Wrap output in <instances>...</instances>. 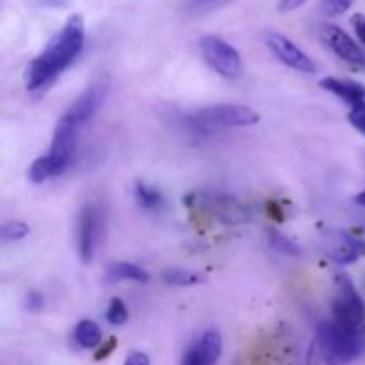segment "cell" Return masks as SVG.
Instances as JSON below:
<instances>
[{
	"label": "cell",
	"instance_id": "6da1fadb",
	"mask_svg": "<svg viewBox=\"0 0 365 365\" xmlns=\"http://www.w3.org/2000/svg\"><path fill=\"white\" fill-rule=\"evenodd\" d=\"M84 21L81 14H73L50 39L45 50L29 63L25 70V86L29 91H39L52 84L77 59L84 46Z\"/></svg>",
	"mask_w": 365,
	"mask_h": 365
},
{
	"label": "cell",
	"instance_id": "7a4b0ae2",
	"mask_svg": "<svg viewBox=\"0 0 365 365\" xmlns=\"http://www.w3.org/2000/svg\"><path fill=\"white\" fill-rule=\"evenodd\" d=\"M365 349V328L334 319L317 324L309 348V365H348Z\"/></svg>",
	"mask_w": 365,
	"mask_h": 365
},
{
	"label": "cell",
	"instance_id": "3957f363",
	"mask_svg": "<svg viewBox=\"0 0 365 365\" xmlns=\"http://www.w3.org/2000/svg\"><path fill=\"white\" fill-rule=\"evenodd\" d=\"M81 128L82 127L77 121L64 114L53 128L50 150L45 155L38 157L29 168V180L34 182V184H43V182L63 173L70 166L71 157L77 150Z\"/></svg>",
	"mask_w": 365,
	"mask_h": 365
},
{
	"label": "cell",
	"instance_id": "277c9868",
	"mask_svg": "<svg viewBox=\"0 0 365 365\" xmlns=\"http://www.w3.org/2000/svg\"><path fill=\"white\" fill-rule=\"evenodd\" d=\"M189 128L198 132H214L223 128L250 127L260 121L259 113L248 106L241 103H214L195 110L185 118Z\"/></svg>",
	"mask_w": 365,
	"mask_h": 365
},
{
	"label": "cell",
	"instance_id": "5b68a950",
	"mask_svg": "<svg viewBox=\"0 0 365 365\" xmlns=\"http://www.w3.org/2000/svg\"><path fill=\"white\" fill-rule=\"evenodd\" d=\"M331 319L348 327L365 328V303L348 274L341 273L335 280L331 302Z\"/></svg>",
	"mask_w": 365,
	"mask_h": 365
},
{
	"label": "cell",
	"instance_id": "8992f818",
	"mask_svg": "<svg viewBox=\"0 0 365 365\" xmlns=\"http://www.w3.org/2000/svg\"><path fill=\"white\" fill-rule=\"evenodd\" d=\"M202 46V53L209 66L212 68L216 73L223 75L227 78H239L245 71L242 66L241 53L237 52L235 46L225 41L220 36H205L200 41Z\"/></svg>",
	"mask_w": 365,
	"mask_h": 365
},
{
	"label": "cell",
	"instance_id": "52a82bcc",
	"mask_svg": "<svg viewBox=\"0 0 365 365\" xmlns=\"http://www.w3.org/2000/svg\"><path fill=\"white\" fill-rule=\"evenodd\" d=\"M102 212L96 205L88 203L82 207L77 220V248L81 260L89 264L95 257L96 246H98L100 232H102Z\"/></svg>",
	"mask_w": 365,
	"mask_h": 365
},
{
	"label": "cell",
	"instance_id": "ba28073f",
	"mask_svg": "<svg viewBox=\"0 0 365 365\" xmlns=\"http://www.w3.org/2000/svg\"><path fill=\"white\" fill-rule=\"evenodd\" d=\"M266 45L274 53V57L280 63H284L285 66L292 68L299 73H316L317 71L316 63L310 59L309 53L303 52L287 36L280 34V32H267Z\"/></svg>",
	"mask_w": 365,
	"mask_h": 365
},
{
	"label": "cell",
	"instance_id": "9c48e42d",
	"mask_svg": "<svg viewBox=\"0 0 365 365\" xmlns=\"http://www.w3.org/2000/svg\"><path fill=\"white\" fill-rule=\"evenodd\" d=\"M107 93H109V77H98L78 95V98L71 103V107L66 110V114L71 120L77 121L81 127H84V125L98 113L103 100H106Z\"/></svg>",
	"mask_w": 365,
	"mask_h": 365
},
{
	"label": "cell",
	"instance_id": "30bf717a",
	"mask_svg": "<svg viewBox=\"0 0 365 365\" xmlns=\"http://www.w3.org/2000/svg\"><path fill=\"white\" fill-rule=\"evenodd\" d=\"M324 255L339 266H348L365 255V242L344 230H331L323 241Z\"/></svg>",
	"mask_w": 365,
	"mask_h": 365
},
{
	"label": "cell",
	"instance_id": "8fae6325",
	"mask_svg": "<svg viewBox=\"0 0 365 365\" xmlns=\"http://www.w3.org/2000/svg\"><path fill=\"white\" fill-rule=\"evenodd\" d=\"M321 38L324 39L328 46L331 48V52L337 57H341L342 61L349 64H355V66H365V53L364 50L356 45L355 39L348 34L346 31H342L337 25L327 24L321 27Z\"/></svg>",
	"mask_w": 365,
	"mask_h": 365
},
{
	"label": "cell",
	"instance_id": "7c38bea8",
	"mask_svg": "<svg viewBox=\"0 0 365 365\" xmlns=\"http://www.w3.org/2000/svg\"><path fill=\"white\" fill-rule=\"evenodd\" d=\"M319 86L337 98H341L344 103H348L351 109H359V107L365 106V86L360 82L351 81V78L327 77L319 82Z\"/></svg>",
	"mask_w": 365,
	"mask_h": 365
},
{
	"label": "cell",
	"instance_id": "4fadbf2b",
	"mask_svg": "<svg viewBox=\"0 0 365 365\" xmlns=\"http://www.w3.org/2000/svg\"><path fill=\"white\" fill-rule=\"evenodd\" d=\"M203 365H216L223 351V339L217 330H209L195 342Z\"/></svg>",
	"mask_w": 365,
	"mask_h": 365
},
{
	"label": "cell",
	"instance_id": "5bb4252c",
	"mask_svg": "<svg viewBox=\"0 0 365 365\" xmlns=\"http://www.w3.org/2000/svg\"><path fill=\"white\" fill-rule=\"evenodd\" d=\"M107 282H138V284H146L150 282V274L146 273V269H143L141 266L132 262H114L107 267L106 274Z\"/></svg>",
	"mask_w": 365,
	"mask_h": 365
},
{
	"label": "cell",
	"instance_id": "9a60e30c",
	"mask_svg": "<svg viewBox=\"0 0 365 365\" xmlns=\"http://www.w3.org/2000/svg\"><path fill=\"white\" fill-rule=\"evenodd\" d=\"M73 339L81 348L93 349L102 344V331L100 327L91 319L78 321L73 330Z\"/></svg>",
	"mask_w": 365,
	"mask_h": 365
},
{
	"label": "cell",
	"instance_id": "2e32d148",
	"mask_svg": "<svg viewBox=\"0 0 365 365\" xmlns=\"http://www.w3.org/2000/svg\"><path fill=\"white\" fill-rule=\"evenodd\" d=\"M135 202L141 209L150 210V212H155V210H160L164 205V198L160 195V191L153 185L146 184V182H138L134 189Z\"/></svg>",
	"mask_w": 365,
	"mask_h": 365
},
{
	"label": "cell",
	"instance_id": "e0dca14e",
	"mask_svg": "<svg viewBox=\"0 0 365 365\" xmlns=\"http://www.w3.org/2000/svg\"><path fill=\"white\" fill-rule=\"evenodd\" d=\"M163 280L168 285H173V287H192V285H200L205 282V277L196 271L189 269H178V267H171L163 273Z\"/></svg>",
	"mask_w": 365,
	"mask_h": 365
},
{
	"label": "cell",
	"instance_id": "ac0fdd59",
	"mask_svg": "<svg viewBox=\"0 0 365 365\" xmlns=\"http://www.w3.org/2000/svg\"><path fill=\"white\" fill-rule=\"evenodd\" d=\"M269 245L273 246L274 252L282 253V255H291V257H299L302 255V248L296 245L292 239H289L287 235H284L278 230H269Z\"/></svg>",
	"mask_w": 365,
	"mask_h": 365
},
{
	"label": "cell",
	"instance_id": "d6986e66",
	"mask_svg": "<svg viewBox=\"0 0 365 365\" xmlns=\"http://www.w3.org/2000/svg\"><path fill=\"white\" fill-rule=\"evenodd\" d=\"M106 319L107 323L113 324V327H121V324H125L128 319L127 305H125L120 298H113L106 310Z\"/></svg>",
	"mask_w": 365,
	"mask_h": 365
},
{
	"label": "cell",
	"instance_id": "ffe728a7",
	"mask_svg": "<svg viewBox=\"0 0 365 365\" xmlns=\"http://www.w3.org/2000/svg\"><path fill=\"white\" fill-rule=\"evenodd\" d=\"M29 232H31L29 225H25L24 221H9L2 227V239L4 242L20 241V239L27 237Z\"/></svg>",
	"mask_w": 365,
	"mask_h": 365
},
{
	"label": "cell",
	"instance_id": "44dd1931",
	"mask_svg": "<svg viewBox=\"0 0 365 365\" xmlns=\"http://www.w3.org/2000/svg\"><path fill=\"white\" fill-rule=\"evenodd\" d=\"M355 4V0H321V11L327 16H337L346 13Z\"/></svg>",
	"mask_w": 365,
	"mask_h": 365
},
{
	"label": "cell",
	"instance_id": "7402d4cb",
	"mask_svg": "<svg viewBox=\"0 0 365 365\" xmlns=\"http://www.w3.org/2000/svg\"><path fill=\"white\" fill-rule=\"evenodd\" d=\"M24 307L25 310H29V312H39V310L45 307V296L38 291H31L27 296H25Z\"/></svg>",
	"mask_w": 365,
	"mask_h": 365
},
{
	"label": "cell",
	"instance_id": "603a6c76",
	"mask_svg": "<svg viewBox=\"0 0 365 365\" xmlns=\"http://www.w3.org/2000/svg\"><path fill=\"white\" fill-rule=\"evenodd\" d=\"M349 123L365 135V106L359 107V109H351V113H349Z\"/></svg>",
	"mask_w": 365,
	"mask_h": 365
},
{
	"label": "cell",
	"instance_id": "cb8c5ba5",
	"mask_svg": "<svg viewBox=\"0 0 365 365\" xmlns=\"http://www.w3.org/2000/svg\"><path fill=\"white\" fill-rule=\"evenodd\" d=\"M351 24H353V29H355L356 36H359L360 43L365 46V14L356 13L355 16L351 18Z\"/></svg>",
	"mask_w": 365,
	"mask_h": 365
},
{
	"label": "cell",
	"instance_id": "d4e9b609",
	"mask_svg": "<svg viewBox=\"0 0 365 365\" xmlns=\"http://www.w3.org/2000/svg\"><path fill=\"white\" fill-rule=\"evenodd\" d=\"M180 365H203L202 359H200V355H198V349H196L195 344H192L191 348L184 353Z\"/></svg>",
	"mask_w": 365,
	"mask_h": 365
},
{
	"label": "cell",
	"instance_id": "484cf974",
	"mask_svg": "<svg viewBox=\"0 0 365 365\" xmlns=\"http://www.w3.org/2000/svg\"><path fill=\"white\" fill-rule=\"evenodd\" d=\"M123 365H150V359L146 353L143 351H132L130 355L125 359Z\"/></svg>",
	"mask_w": 365,
	"mask_h": 365
},
{
	"label": "cell",
	"instance_id": "4316f807",
	"mask_svg": "<svg viewBox=\"0 0 365 365\" xmlns=\"http://www.w3.org/2000/svg\"><path fill=\"white\" fill-rule=\"evenodd\" d=\"M27 2L34 4L38 7H52V9H56V7H66L70 0H27Z\"/></svg>",
	"mask_w": 365,
	"mask_h": 365
},
{
	"label": "cell",
	"instance_id": "83f0119b",
	"mask_svg": "<svg viewBox=\"0 0 365 365\" xmlns=\"http://www.w3.org/2000/svg\"><path fill=\"white\" fill-rule=\"evenodd\" d=\"M305 2L307 0H280V6H278V9H280L282 13H291V11L302 7Z\"/></svg>",
	"mask_w": 365,
	"mask_h": 365
},
{
	"label": "cell",
	"instance_id": "f1b7e54d",
	"mask_svg": "<svg viewBox=\"0 0 365 365\" xmlns=\"http://www.w3.org/2000/svg\"><path fill=\"white\" fill-rule=\"evenodd\" d=\"M113 348H116V341H114V339H110V341H109V344H107L106 348H103V349H100V351L96 353V360H98V359H103V356H107V355H109V353H110V349H113Z\"/></svg>",
	"mask_w": 365,
	"mask_h": 365
},
{
	"label": "cell",
	"instance_id": "f546056e",
	"mask_svg": "<svg viewBox=\"0 0 365 365\" xmlns=\"http://www.w3.org/2000/svg\"><path fill=\"white\" fill-rule=\"evenodd\" d=\"M214 2H217V0H192V7H205Z\"/></svg>",
	"mask_w": 365,
	"mask_h": 365
},
{
	"label": "cell",
	"instance_id": "4dcf8cb0",
	"mask_svg": "<svg viewBox=\"0 0 365 365\" xmlns=\"http://www.w3.org/2000/svg\"><path fill=\"white\" fill-rule=\"evenodd\" d=\"M356 203H360V205L365 207V191L360 192V195L356 196Z\"/></svg>",
	"mask_w": 365,
	"mask_h": 365
}]
</instances>
